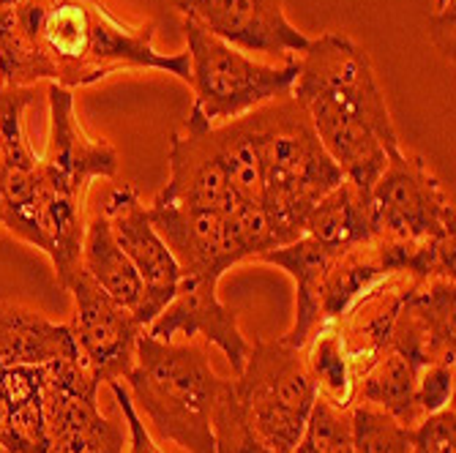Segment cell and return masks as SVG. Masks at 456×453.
I'll return each instance as SVG.
<instances>
[{"mask_svg": "<svg viewBox=\"0 0 456 453\" xmlns=\"http://www.w3.org/2000/svg\"><path fill=\"white\" fill-rule=\"evenodd\" d=\"M153 33L156 22H123L104 0H0V82L74 91L120 69H159L189 85V53H156Z\"/></svg>", "mask_w": 456, "mask_h": 453, "instance_id": "6da1fadb", "label": "cell"}, {"mask_svg": "<svg viewBox=\"0 0 456 453\" xmlns=\"http://www.w3.org/2000/svg\"><path fill=\"white\" fill-rule=\"evenodd\" d=\"M293 93L306 109L325 153L345 181L369 191L386 170L388 153L399 148V134L371 69L369 55L345 33L309 38L296 58Z\"/></svg>", "mask_w": 456, "mask_h": 453, "instance_id": "7a4b0ae2", "label": "cell"}, {"mask_svg": "<svg viewBox=\"0 0 456 453\" xmlns=\"http://www.w3.org/2000/svg\"><path fill=\"white\" fill-rule=\"evenodd\" d=\"M375 238L391 246L396 271L412 281L453 279V205L421 156L402 145L369 189Z\"/></svg>", "mask_w": 456, "mask_h": 453, "instance_id": "3957f363", "label": "cell"}, {"mask_svg": "<svg viewBox=\"0 0 456 453\" xmlns=\"http://www.w3.org/2000/svg\"><path fill=\"white\" fill-rule=\"evenodd\" d=\"M126 391L137 413L148 418L151 434L186 453H216L214 401L222 377L200 344L161 342L142 331Z\"/></svg>", "mask_w": 456, "mask_h": 453, "instance_id": "277c9868", "label": "cell"}, {"mask_svg": "<svg viewBox=\"0 0 456 453\" xmlns=\"http://www.w3.org/2000/svg\"><path fill=\"white\" fill-rule=\"evenodd\" d=\"M263 156L260 205L276 224L284 246L304 235L314 205L337 189L345 175L317 140L312 120L289 93L255 109Z\"/></svg>", "mask_w": 456, "mask_h": 453, "instance_id": "5b68a950", "label": "cell"}, {"mask_svg": "<svg viewBox=\"0 0 456 453\" xmlns=\"http://www.w3.org/2000/svg\"><path fill=\"white\" fill-rule=\"evenodd\" d=\"M230 391L246 429L268 453H293L317 401V385L306 368L304 350L281 339H257L243 372L230 380Z\"/></svg>", "mask_w": 456, "mask_h": 453, "instance_id": "8992f818", "label": "cell"}, {"mask_svg": "<svg viewBox=\"0 0 456 453\" xmlns=\"http://www.w3.org/2000/svg\"><path fill=\"white\" fill-rule=\"evenodd\" d=\"M0 227L53 260L61 287L82 268L86 191L63 181L41 156L30 173L0 167Z\"/></svg>", "mask_w": 456, "mask_h": 453, "instance_id": "52a82bcc", "label": "cell"}, {"mask_svg": "<svg viewBox=\"0 0 456 453\" xmlns=\"http://www.w3.org/2000/svg\"><path fill=\"white\" fill-rule=\"evenodd\" d=\"M194 107L211 126H222L268 101L284 99L293 91L298 74L296 58L284 66H268L248 58L238 47L183 20Z\"/></svg>", "mask_w": 456, "mask_h": 453, "instance_id": "ba28073f", "label": "cell"}, {"mask_svg": "<svg viewBox=\"0 0 456 453\" xmlns=\"http://www.w3.org/2000/svg\"><path fill=\"white\" fill-rule=\"evenodd\" d=\"M41 388L47 453H123L129 440L126 421L102 413V383L79 358L41 366Z\"/></svg>", "mask_w": 456, "mask_h": 453, "instance_id": "9c48e42d", "label": "cell"}, {"mask_svg": "<svg viewBox=\"0 0 456 453\" xmlns=\"http://www.w3.org/2000/svg\"><path fill=\"white\" fill-rule=\"evenodd\" d=\"M148 219L175 257L181 279L222 281L232 265L255 260L252 246L235 219L216 208H191V205L153 199Z\"/></svg>", "mask_w": 456, "mask_h": 453, "instance_id": "30bf717a", "label": "cell"}, {"mask_svg": "<svg viewBox=\"0 0 456 453\" xmlns=\"http://www.w3.org/2000/svg\"><path fill=\"white\" fill-rule=\"evenodd\" d=\"M66 290L74 298V317L69 322L77 358L91 368L99 383L123 380L134 366L137 342L145 325L86 273L77 271Z\"/></svg>", "mask_w": 456, "mask_h": 453, "instance_id": "8fae6325", "label": "cell"}, {"mask_svg": "<svg viewBox=\"0 0 456 453\" xmlns=\"http://www.w3.org/2000/svg\"><path fill=\"white\" fill-rule=\"evenodd\" d=\"M170 6L240 53L293 61L309 38L284 17L281 0H170Z\"/></svg>", "mask_w": 456, "mask_h": 453, "instance_id": "7c38bea8", "label": "cell"}, {"mask_svg": "<svg viewBox=\"0 0 456 453\" xmlns=\"http://www.w3.org/2000/svg\"><path fill=\"white\" fill-rule=\"evenodd\" d=\"M99 211L107 216L120 252L129 257L145 284L142 325L148 328L161 314V309L175 298V290L181 284V268L170 255L167 243L161 240V235L151 224L148 208L134 186H115Z\"/></svg>", "mask_w": 456, "mask_h": 453, "instance_id": "4fadbf2b", "label": "cell"}, {"mask_svg": "<svg viewBox=\"0 0 456 453\" xmlns=\"http://www.w3.org/2000/svg\"><path fill=\"white\" fill-rule=\"evenodd\" d=\"M167 161L170 181L156 199L191 205V208H216L224 216H235L243 205H252L232 191L214 126L197 109L189 112L186 132L170 140Z\"/></svg>", "mask_w": 456, "mask_h": 453, "instance_id": "5bb4252c", "label": "cell"}, {"mask_svg": "<svg viewBox=\"0 0 456 453\" xmlns=\"http://www.w3.org/2000/svg\"><path fill=\"white\" fill-rule=\"evenodd\" d=\"M145 331L161 342H191L200 336L224 352L235 375L243 372L248 350H252L240 334L238 311L219 298V281L214 279H181L175 298L161 309Z\"/></svg>", "mask_w": 456, "mask_h": 453, "instance_id": "9a60e30c", "label": "cell"}, {"mask_svg": "<svg viewBox=\"0 0 456 453\" xmlns=\"http://www.w3.org/2000/svg\"><path fill=\"white\" fill-rule=\"evenodd\" d=\"M453 279H429L410 287L391 331L388 350H396L419 368L432 363L453 366Z\"/></svg>", "mask_w": 456, "mask_h": 453, "instance_id": "2e32d148", "label": "cell"}, {"mask_svg": "<svg viewBox=\"0 0 456 453\" xmlns=\"http://www.w3.org/2000/svg\"><path fill=\"white\" fill-rule=\"evenodd\" d=\"M50 145L45 161L74 189L86 191L96 178H115L118 150L107 140H94L74 112L71 91L50 82Z\"/></svg>", "mask_w": 456, "mask_h": 453, "instance_id": "e0dca14e", "label": "cell"}, {"mask_svg": "<svg viewBox=\"0 0 456 453\" xmlns=\"http://www.w3.org/2000/svg\"><path fill=\"white\" fill-rule=\"evenodd\" d=\"M0 445L9 453H47L41 366L0 368Z\"/></svg>", "mask_w": 456, "mask_h": 453, "instance_id": "ac0fdd59", "label": "cell"}, {"mask_svg": "<svg viewBox=\"0 0 456 453\" xmlns=\"http://www.w3.org/2000/svg\"><path fill=\"white\" fill-rule=\"evenodd\" d=\"M71 358H77V347L66 322H53L17 303L0 306V368L47 366Z\"/></svg>", "mask_w": 456, "mask_h": 453, "instance_id": "d6986e66", "label": "cell"}, {"mask_svg": "<svg viewBox=\"0 0 456 453\" xmlns=\"http://www.w3.org/2000/svg\"><path fill=\"white\" fill-rule=\"evenodd\" d=\"M419 372L416 363L386 347L355 380V404L378 407L399 426L412 429L427 418L419 404Z\"/></svg>", "mask_w": 456, "mask_h": 453, "instance_id": "ffe728a7", "label": "cell"}, {"mask_svg": "<svg viewBox=\"0 0 456 453\" xmlns=\"http://www.w3.org/2000/svg\"><path fill=\"white\" fill-rule=\"evenodd\" d=\"M82 271H86L102 290L126 306L140 322L145 309V284L129 257L120 252V246L110 230V222L102 211L88 222L86 240H82Z\"/></svg>", "mask_w": 456, "mask_h": 453, "instance_id": "44dd1931", "label": "cell"}, {"mask_svg": "<svg viewBox=\"0 0 456 453\" xmlns=\"http://www.w3.org/2000/svg\"><path fill=\"white\" fill-rule=\"evenodd\" d=\"M304 235L325 246H358L375 238L369 214V191L350 181L330 189L304 222Z\"/></svg>", "mask_w": 456, "mask_h": 453, "instance_id": "7402d4cb", "label": "cell"}, {"mask_svg": "<svg viewBox=\"0 0 456 453\" xmlns=\"http://www.w3.org/2000/svg\"><path fill=\"white\" fill-rule=\"evenodd\" d=\"M304 358L317 385V396L339 409H350L355 404V375L337 325L320 328L304 344Z\"/></svg>", "mask_w": 456, "mask_h": 453, "instance_id": "603a6c76", "label": "cell"}, {"mask_svg": "<svg viewBox=\"0 0 456 453\" xmlns=\"http://www.w3.org/2000/svg\"><path fill=\"white\" fill-rule=\"evenodd\" d=\"M36 104V88H20L0 82V167L30 173L38 167L41 153L25 132V112Z\"/></svg>", "mask_w": 456, "mask_h": 453, "instance_id": "cb8c5ba5", "label": "cell"}, {"mask_svg": "<svg viewBox=\"0 0 456 453\" xmlns=\"http://www.w3.org/2000/svg\"><path fill=\"white\" fill-rule=\"evenodd\" d=\"M293 453H353V418L350 409H339L317 396L304 437Z\"/></svg>", "mask_w": 456, "mask_h": 453, "instance_id": "d4e9b609", "label": "cell"}, {"mask_svg": "<svg viewBox=\"0 0 456 453\" xmlns=\"http://www.w3.org/2000/svg\"><path fill=\"white\" fill-rule=\"evenodd\" d=\"M353 453H410L407 429L399 426L383 409L353 404Z\"/></svg>", "mask_w": 456, "mask_h": 453, "instance_id": "484cf974", "label": "cell"}, {"mask_svg": "<svg viewBox=\"0 0 456 453\" xmlns=\"http://www.w3.org/2000/svg\"><path fill=\"white\" fill-rule=\"evenodd\" d=\"M410 453H453L456 448V413L453 404L427 416L412 429H407Z\"/></svg>", "mask_w": 456, "mask_h": 453, "instance_id": "4316f807", "label": "cell"}, {"mask_svg": "<svg viewBox=\"0 0 456 453\" xmlns=\"http://www.w3.org/2000/svg\"><path fill=\"white\" fill-rule=\"evenodd\" d=\"M453 399V366L432 363L419 372V404L421 413L432 416L437 409L448 407Z\"/></svg>", "mask_w": 456, "mask_h": 453, "instance_id": "83f0119b", "label": "cell"}, {"mask_svg": "<svg viewBox=\"0 0 456 453\" xmlns=\"http://www.w3.org/2000/svg\"><path fill=\"white\" fill-rule=\"evenodd\" d=\"M107 385H110V391H112V396H115V401H118V407H120L123 421H126V432H129L126 453H164V450L159 448L156 437L151 434V429L145 426V421L140 418V413H137V407H134V401H132L126 385H123L120 380L107 383Z\"/></svg>", "mask_w": 456, "mask_h": 453, "instance_id": "f1b7e54d", "label": "cell"}, {"mask_svg": "<svg viewBox=\"0 0 456 453\" xmlns=\"http://www.w3.org/2000/svg\"><path fill=\"white\" fill-rule=\"evenodd\" d=\"M429 33H432V41L437 44V50L445 58H453V6H448L445 12H437L432 17Z\"/></svg>", "mask_w": 456, "mask_h": 453, "instance_id": "f546056e", "label": "cell"}, {"mask_svg": "<svg viewBox=\"0 0 456 453\" xmlns=\"http://www.w3.org/2000/svg\"><path fill=\"white\" fill-rule=\"evenodd\" d=\"M448 6H453V0H437V12H445Z\"/></svg>", "mask_w": 456, "mask_h": 453, "instance_id": "4dcf8cb0", "label": "cell"}, {"mask_svg": "<svg viewBox=\"0 0 456 453\" xmlns=\"http://www.w3.org/2000/svg\"><path fill=\"white\" fill-rule=\"evenodd\" d=\"M252 453H268V450H265V448H255Z\"/></svg>", "mask_w": 456, "mask_h": 453, "instance_id": "1f68e13d", "label": "cell"}, {"mask_svg": "<svg viewBox=\"0 0 456 453\" xmlns=\"http://www.w3.org/2000/svg\"><path fill=\"white\" fill-rule=\"evenodd\" d=\"M0 453H9V450H6V448H4V445H0Z\"/></svg>", "mask_w": 456, "mask_h": 453, "instance_id": "d6a6232c", "label": "cell"}]
</instances>
